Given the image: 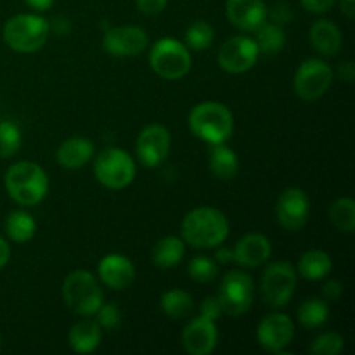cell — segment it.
I'll return each mask as SVG.
<instances>
[{
  "mask_svg": "<svg viewBox=\"0 0 355 355\" xmlns=\"http://www.w3.org/2000/svg\"><path fill=\"white\" fill-rule=\"evenodd\" d=\"M182 239L194 248H217L227 239L229 220L220 210L194 208L182 220Z\"/></svg>",
  "mask_w": 355,
  "mask_h": 355,
  "instance_id": "1",
  "label": "cell"
},
{
  "mask_svg": "<svg viewBox=\"0 0 355 355\" xmlns=\"http://www.w3.org/2000/svg\"><path fill=\"white\" fill-rule=\"evenodd\" d=\"M189 128L198 139L208 144H220L232 135L234 116L231 110L217 101L196 104L189 113Z\"/></svg>",
  "mask_w": 355,
  "mask_h": 355,
  "instance_id": "2",
  "label": "cell"
},
{
  "mask_svg": "<svg viewBox=\"0 0 355 355\" xmlns=\"http://www.w3.org/2000/svg\"><path fill=\"white\" fill-rule=\"evenodd\" d=\"M6 189L16 203L33 207L47 194V173L33 162L14 163L6 172Z\"/></svg>",
  "mask_w": 355,
  "mask_h": 355,
  "instance_id": "3",
  "label": "cell"
},
{
  "mask_svg": "<svg viewBox=\"0 0 355 355\" xmlns=\"http://www.w3.org/2000/svg\"><path fill=\"white\" fill-rule=\"evenodd\" d=\"M62 300L73 314L92 318L103 305V290L89 270H73L62 283Z\"/></svg>",
  "mask_w": 355,
  "mask_h": 355,
  "instance_id": "4",
  "label": "cell"
},
{
  "mask_svg": "<svg viewBox=\"0 0 355 355\" xmlns=\"http://www.w3.org/2000/svg\"><path fill=\"white\" fill-rule=\"evenodd\" d=\"M51 24L37 14H17L3 26V40L12 51L31 54L45 45Z\"/></svg>",
  "mask_w": 355,
  "mask_h": 355,
  "instance_id": "5",
  "label": "cell"
},
{
  "mask_svg": "<svg viewBox=\"0 0 355 355\" xmlns=\"http://www.w3.org/2000/svg\"><path fill=\"white\" fill-rule=\"evenodd\" d=\"M191 52L182 42L173 38H162L149 52V64L153 71L165 80H179L189 73Z\"/></svg>",
  "mask_w": 355,
  "mask_h": 355,
  "instance_id": "6",
  "label": "cell"
},
{
  "mask_svg": "<svg viewBox=\"0 0 355 355\" xmlns=\"http://www.w3.org/2000/svg\"><path fill=\"white\" fill-rule=\"evenodd\" d=\"M96 179L107 189H123L135 179V163L127 151L107 148L94 162Z\"/></svg>",
  "mask_w": 355,
  "mask_h": 355,
  "instance_id": "7",
  "label": "cell"
},
{
  "mask_svg": "<svg viewBox=\"0 0 355 355\" xmlns=\"http://www.w3.org/2000/svg\"><path fill=\"white\" fill-rule=\"evenodd\" d=\"M253 295L255 286L252 277L243 270H231L222 279L217 298L224 314L239 318L252 307Z\"/></svg>",
  "mask_w": 355,
  "mask_h": 355,
  "instance_id": "8",
  "label": "cell"
},
{
  "mask_svg": "<svg viewBox=\"0 0 355 355\" xmlns=\"http://www.w3.org/2000/svg\"><path fill=\"white\" fill-rule=\"evenodd\" d=\"M297 288V270L290 262H274L262 277V298L269 307L281 309L291 300Z\"/></svg>",
  "mask_w": 355,
  "mask_h": 355,
  "instance_id": "9",
  "label": "cell"
},
{
  "mask_svg": "<svg viewBox=\"0 0 355 355\" xmlns=\"http://www.w3.org/2000/svg\"><path fill=\"white\" fill-rule=\"evenodd\" d=\"M333 82V69L321 59H307L295 73V92L304 101H318L328 92Z\"/></svg>",
  "mask_w": 355,
  "mask_h": 355,
  "instance_id": "10",
  "label": "cell"
},
{
  "mask_svg": "<svg viewBox=\"0 0 355 355\" xmlns=\"http://www.w3.org/2000/svg\"><path fill=\"white\" fill-rule=\"evenodd\" d=\"M259 59V49L253 38L232 37L222 44L218 51V64L224 71L238 75L255 66Z\"/></svg>",
  "mask_w": 355,
  "mask_h": 355,
  "instance_id": "11",
  "label": "cell"
},
{
  "mask_svg": "<svg viewBox=\"0 0 355 355\" xmlns=\"http://www.w3.org/2000/svg\"><path fill=\"white\" fill-rule=\"evenodd\" d=\"M170 137L168 128L163 125H149L139 134L135 142V153H137L139 162L148 168L162 165L170 153Z\"/></svg>",
  "mask_w": 355,
  "mask_h": 355,
  "instance_id": "12",
  "label": "cell"
},
{
  "mask_svg": "<svg viewBox=\"0 0 355 355\" xmlns=\"http://www.w3.org/2000/svg\"><path fill=\"white\" fill-rule=\"evenodd\" d=\"M149 37L139 26H118L111 28L104 33L103 47L107 54L114 58H132L146 51Z\"/></svg>",
  "mask_w": 355,
  "mask_h": 355,
  "instance_id": "13",
  "label": "cell"
},
{
  "mask_svg": "<svg viewBox=\"0 0 355 355\" xmlns=\"http://www.w3.org/2000/svg\"><path fill=\"white\" fill-rule=\"evenodd\" d=\"M295 336V326L288 315L269 314L257 328V340L260 347L270 354H283Z\"/></svg>",
  "mask_w": 355,
  "mask_h": 355,
  "instance_id": "14",
  "label": "cell"
},
{
  "mask_svg": "<svg viewBox=\"0 0 355 355\" xmlns=\"http://www.w3.org/2000/svg\"><path fill=\"white\" fill-rule=\"evenodd\" d=\"M277 220L288 231H298L307 222L311 214L309 196L300 187H288L283 191L276 205Z\"/></svg>",
  "mask_w": 355,
  "mask_h": 355,
  "instance_id": "15",
  "label": "cell"
},
{
  "mask_svg": "<svg viewBox=\"0 0 355 355\" xmlns=\"http://www.w3.org/2000/svg\"><path fill=\"white\" fill-rule=\"evenodd\" d=\"M218 342V331L215 321L207 318H196L186 326L182 333L184 350L191 355H208L215 350Z\"/></svg>",
  "mask_w": 355,
  "mask_h": 355,
  "instance_id": "16",
  "label": "cell"
},
{
  "mask_svg": "<svg viewBox=\"0 0 355 355\" xmlns=\"http://www.w3.org/2000/svg\"><path fill=\"white\" fill-rule=\"evenodd\" d=\"M225 16L243 31H255L267 19V7L263 0H227Z\"/></svg>",
  "mask_w": 355,
  "mask_h": 355,
  "instance_id": "17",
  "label": "cell"
},
{
  "mask_svg": "<svg viewBox=\"0 0 355 355\" xmlns=\"http://www.w3.org/2000/svg\"><path fill=\"white\" fill-rule=\"evenodd\" d=\"M99 277L111 290H127L135 279V267L125 255L111 253L99 262Z\"/></svg>",
  "mask_w": 355,
  "mask_h": 355,
  "instance_id": "18",
  "label": "cell"
},
{
  "mask_svg": "<svg viewBox=\"0 0 355 355\" xmlns=\"http://www.w3.org/2000/svg\"><path fill=\"white\" fill-rule=\"evenodd\" d=\"M270 241L263 234L259 232H252L246 234L236 243L232 255H234V262L243 267H259L263 262H267L270 257Z\"/></svg>",
  "mask_w": 355,
  "mask_h": 355,
  "instance_id": "19",
  "label": "cell"
},
{
  "mask_svg": "<svg viewBox=\"0 0 355 355\" xmlns=\"http://www.w3.org/2000/svg\"><path fill=\"white\" fill-rule=\"evenodd\" d=\"M311 45L321 55H335L342 49L343 35L342 30L329 19H319L309 31Z\"/></svg>",
  "mask_w": 355,
  "mask_h": 355,
  "instance_id": "20",
  "label": "cell"
},
{
  "mask_svg": "<svg viewBox=\"0 0 355 355\" xmlns=\"http://www.w3.org/2000/svg\"><path fill=\"white\" fill-rule=\"evenodd\" d=\"M94 144L85 137H71L62 142L58 149V162L62 168L76 170L90 162Z\"/></svg>",
  "mask_w": 355,
  "mask_h": 355,
  "instance_id": "21",
  "label": "cell"
},
{
  "mask_svg": "<svg viewBox=\"0 0 355 355\" xmlns=\"http://www.w3.org/2000/svg\"><path fill=\"white\" fill-rule=\"evenodd\" d=\"M103 340V328L97 321H80L69 329V347L76 354H90L101 345Z\"/></svg>",
  "mask_w": 355,
  "mask_h": 355,
  "instance_id": "22",
  "label": "cell"
},
{
  "mask_svg": "<svg viewBox=\"0 0 355 355\" xmlns=\"http://www.w3.org/2000/svg\"><path fill=\"white\" fill-rule=\"evenodd\" d=\"M186 253V241L177 236L162 238L153 248V263L159 269H172L179 266Z\"/></svg>",
  "mask_w": 355,
  "mask_h": 355,
  "instance_id": "23",
  "label": "cell"
},
{
  "mask_svg": "<svg viewBox=\"0 0 355 355\" xmlns=\"http://www.w3.org/2000/svg\"><path fill=\"white\" fill-rule=\"evenodd\" d=\"M210 170L217 179L231 180L238 175L239 162L236 153L231 148L220 142V144H211L210 149Z\"/></svg>",
  "mask_w": 355,
  "mask_h": 355,
  "instance_id": "24",
  "label": "cell"
},
{
  "mask_svg": "<svg viewBox=\"0 0 355 355\" xmlns=\"http://www.w3.org/2000/svg\"><path fill=\"white\" fill-rule=\"evenodd\" d=\"M331 257L322 250H309L298 260V270L302 277L309 281L324 279L331 272Z\"/></svg>",
  "mask_w": 355,
  "mask_h": 355,
  "instance_id": "25",
  "label": "cell"
},
{
  "mask_svg": "<svg viewBox=\"0 0 355 355\" xmlns=\"http://www.w3.org/2000/svg\"><path fill=\"white\" fill-rule=\"evenodd\" d=\"M255 44L259 49V54L276 55L283 51L286 44V33L283 28L276 23H263L255 30Z\"/></svg>",
  "mask_w": 355,
  "mask_h": 355,
  "instance_id": "26",
  "label": "cell"
},
{
  "mask_svg": "<svg viewBox=\"0 0 355 355\" xmlns=\"http://www.w3.org/2000/svg\"><path fill=\"white\" fill-rule=\"evenodd\" d=\"M6 232L12 241L26 243L37 232V222L33 220L30 214L23 210H16L9 214L6 220Z\"/></svg>",
  "mask_w": 355,
  "mask_h": 355,
  "instance_id": "27",
  "label": "cell"
},
{
  "mask_svg": "<svg viewBox=\"0 0 355 355\" xmlns=\"http://www.w3.org/2000/svg\"><path fill=\"white\" fill-rule=\"evenodd\" d=\"M162 311L168 315L170 319H182L191 314L194 307L193 297L184 290H168L162 295Z\"/></svg>",
  "mask_w": 355,
  "mask_h": 355,
  "instance_id": "28",
  "label": "cell"
},
{
  "mask_svg": "<svg viewBox=\"0 0 355 355\" xmlns=\"http://www.w3.org/2000/svg\"><path fill=\"white\" fill-rule=\"evenodd\" d=\"M329 220H331V224L335 225L338 231L342 232H347V234H350V232H354L355 229V203L352 198H338V200H335L331 203V207H329Z\"/></svg>",
  "mask_w": 355,
  "mask_h": 355,
  "instance_id": "29",
  "label": "cell"
},
{
  "mask_svg": "<svg viewBox=\"0 0 355 355\" xmlns=\"http://www.w3.org/2000/svg\"><path fill=\"white\" fill-rule=\"evenodd\" d=\"M329 318V309L326 302L321 298H307L298 307V321L304 328L314 329L324 324Z\"/></svg>",
  "mask_w": 355,
  "mask_h": 355,
  "instance_id": "30",
  "label": "cell"
},
{
  "mask_svg": "<svg viewBox=\"0 0 355 355\" xmlns=\"http://www.w3.org/2000/svg\"><path fill=\"white\" fill-rule=\"evenodd\" d=\"M215 31L207 21H194L186 30V47L191 51H207L214 44Z\"/></svg>",
  "mask_w": 355,
  "mask_h": 355,
  "instance_id": "31",
  "label": "cell"
},
{
  "mask_svg": "<svg viewBox=\"0 0 355 355\" xmlns=\"http://www.w3.org/2000/svg\"><path fill=\"white\" fill-rule=\"evenodd\" d=\"M21 148V132L14 121H0V158H10Z\"/></svg>",
  "mask_w": 355,
  "mask_h": 355,
  "instance_id": "32",
  "label": "cell"
},
{
  "mask_svg": "<svg viewBox=\"0 0 355 355\" xmlns=\"http://www.w3.org/2000/svg\"><path fill=\"white\" fill-rule=\"evenodd\" d=\"M187 274L196 283H210L218 274L217 262L208 259V257H194L189 262V266H187Z\"/></svg>",
  "mask_w": 355,
  "mask_h": 355,
  "instance_id": "33",
  "label": "cell"
},
{
  "mask_svg": "<svg viewBox=\"0 0 355 355\" xmlns=\"http://www.w3.org/2000/svg\"><path fill=\"white\" fill-rule=\"evenodd\" d=\"M309 350L314 355H338L343 350V336L335 331L324 333L312 342Z\"/></svg>",
  "mask_w": 355,
  "mask_h": 355,
  "instance_id": "34",
  "label": "cell"
},
{
  "mask_svg": "<svg viewBox=\"0 0 355 355\" xmlns=\"http://www.w3.org/2000/svg\"><path fill=\"white\" fill-rule=\"evenodd\" d=\"M97 324L103 329H116L118 324L121 322V312L118 309V305L114 304H104L97 309Z\"/></svg>",
  "mask_w": 355,
  "mask_h": 355,
  "instance_id": "35",
  "label": "cell"
},
{
  "mask_svg": "<svg viewBox=\"0 0 355 355\" xmlns=\"http://www.w3.org/2000/svg\"><path fill=\"white\" fill-rule=\"evenodd\" d=\"M222 314H224V312H222L220 302H218L217 297L205 298L203 304H201V309H200L201 318H207V319H210V321H217Z\"/></svg>",
  "mask_w": 355,
  "mask_h": 355,
  "instance_id": "36",
  "label": "cell"
},
{
  "mask_svg": "<svg viewBox=\"0 0 355 355\" xmlns=\"http://www.w3.org/2000/svg\"><path fill=\"white\" fill-rule=\"evenodd\" d=\"M269 16H270V19H272V23L283 26V24H288L291 19H293V9H291V6H288V3L279 2V3H276L272 9H270Z\"/></svg>",
  "mask_w": 355,
  "mask_h": 355,
  "instance_id": "37",
  "label": "cell"
},
{
  "mask_svg": "<svg viewBox=\"0 0 355 355\" xmlns=\"http://www.w3.org/2000/svg\"><path fill=\"white\" fill-rule=\"evenodd\" d=\"M135 3H137L139 12H142L144 16H156L165 10L168 0H135Z\"/></svg>",
  "mask_w": 355,
  "mask_h": 355,
  "instance_id": "38",
  "label": "cell"
},
{
  "mask_svg": "<svg viewBox=\"0 0 355 355\" xmlns=\"http://www.w3.org/2000/svg\"><path fill=\"white\" fill-rule=\"evenodd\" d=\"M335 3L336 0H302V6H304L309 12L314 14L328 12Z\"/></svg>",
  "mask_w": 355,
  "mask_h": 355,
  "instance_id": "39",
  "label": "cell"
},
{
  "mask_svg": "<svg viewBox=\"0 0 355 355\" xmlns=\"http://www.w3.org/2000/svg\"><path fill=\"white\" fill-rule=\"evenodd\" d=\"M342 293H343L342 284L335 279L328 281V283H324V286H322V295H324L326 300H333V302L338 300V298L342 297Z\"/></svg>",
  "mask_w": 355,
  "mask_h": 355,
  "instance_id": "40",
  "label": "cell"
},
{
  "mask_svg": "<svg viewBox=\"0 0 355 355\" xmlns=\"http://www.w3.org/2000/svg\"><path fill=\"white\" fill-rule=\"evenodd\" d=\"M338 76L340 80L347 83H352L355 78V68H354V62L352 61H343L340 62L338 66Z\"/></svg>",
  "mask_w": 355,
  "mask_h": 355,
  "instance_id": "41",
  "label": "cell"
},
{
  "mask_svg": "<svg viewBox=\"0 0 355 355\" xmlns=\"http://www.w3.org/2000/svg\"><path fill=\"white\" fill-rule=\"evenodd\" d=\"M215 262L217 263H231L234 262V255H232V250L224 248V246L218 245L217 252H215Z\"/></svg>",
  "mask_w": 355,
  "mask_h": 355,
  "instance_id": "42",
  "label": "cell"
},
{
  "mask_svg": "<svg viewBox=\"0 0 355 355\" xmlns=\"http://www.w3.org/2000/svg\"><path fill=\"white\" fill-rule=\"evenodd\" d=\"M24 2H26V6H30L31 9L44 12V10L51 9L52 3H54V0H24Z\"/></svg>",
  "mask_w": 355,
  "mask_h": 355,
  "instance_id": "43",
  "label": "cell"
},
{
  "mask_svg": "<svg viewBox=\"0 0 355 355\" xmlns=\"http://www.w3.org/2000/svg\"><path fill=\"white\" fill-rule=\"evenodd\" d=\"M9 259H10V248L9 245H7L6 239L0 236V269L9 262Z\"/></svg>",
  "mask_w": 355,
  "mask_h": 355,
  "instance_id": "44",
  "label": "cell"
},
{
  "mask_svg": "<svg viewBox=\"0 0 355 355\" xmlns=\"http://www.w3.org/2000/svg\"><path fill=\"white\" fill-rule=\"evenodd\" d=\"M340 7H342V12L345 14L349 19H354V16H355V0H342V2H340Z\"/></svg>",
  "mask_w": 355,
  "mask_h": 355,
  "instance_id": "45",
  "label": "cell"
},
{
  "mask_svg": "<svg viewBox=\"0 0 355 355\" xmlns=\"http://www.w3.org/2000/svg\"><path fill=\"white\" fill-rule=\"evenodd\" d=\"M0 347H2V333H0Z\"/></svg>",
  "mask_w": 355,
  "mask_h": 355,
  "instance_id": "46",
  "label": "cell"
}]
</instances>
